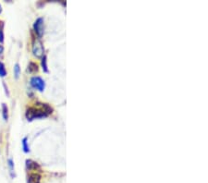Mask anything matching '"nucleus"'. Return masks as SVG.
Instances as JSON below:
<instances>
[{
    "mask_svg": "<svg viewBox=\"0 0 208 183\" xmlns=\"http://www.w3.org/2000/svg\"><path fill=\"white\" fill-rule=\"evenodd\" d=\"M53 113V108L47 103H37L34 106H31L26 110L25 116L29 121H32L34 118L47 117Z\"/></svg>",
    "mask_w": 208,
    "mask_h": 183,
    "instance_id": "f257e3e1",
    "label": "nucleus"
},
{
    "mask_svg": "<svg viewBox=\"0 0 208 183\" xmlns=\"http://www.w3.org/2000/svg\"><path fill=\"white\" fill-rule=\"evenodd\" d=\"M45 47L44 45L41 41V39L39 38H35L33 39L32 42V54L35 57L37 58H42L45 55Z\"/></svg>",
    "mask_w": 208,
    "mask_h": 183,
    "instance_id": "f03ea898",
    "label": "nucleus"
},
{
    "mask_svg": "<svg viewBox=\"0 0 208 183\" xmlns=\"http://www.w3.org/2000/svg\"><path fill=\"white\" fill-rule=\"evenodd\" d=\"M30 83H31L32 88L38 90L39 92H44V90L46 88L45 81L41 77H39V76H33V77H32L31 81H30Z\"/></svg>",
    "mask_w": 208,
    "mask_h": 183,
    "instance_id": "7ed1b4c3",
    "label": "nucleus"
},
{
    "mask_svg": "<svg viewBox=\"0 0 208 183\" xmlns=\"http://www.w3.org/2000/svg\"><path fill=\"white\" fill-rule=\"evenodd\" d=\"M33 31L37 34L38 38L40 39L44 34V19L38 18L33 23Z\"/></svg>",
    "mask_w": 208,
    "mask_h": 183,
    "instance_id": "20e7f679",
    "label": "nucleus"
},
{
    "mask_svg": "<svg viewBox=\"0 0 208 183\" xmlns=\"http://www.w3.org/2000/svg\"><path fill=\"white\" fill-rule=\"evenodd\" d=\"M26 167H27V169L33 170V171H36V170H40V169H41V167L38 165V163L32 161L31 159L26 160Z\"/></svg>",
    "mask_w": 208,
    "mask_h": 183,
    "instance_id": "39448f33",
    "label": "nucleus"
},
{
    "mask_svg": "<svg viewBox=\"0 0 208 183\" xmlns=\"http://www.w3.org/2000/svg\"><path fill=\"white\" fill-rule=\"evenodd\" d=\"M41 182V175L37 172L30 174L28 177V183H40Z\"/></svg>",
    "mask_w": 208,
    "mask_h": 183,
    "instance_id": "423d86ee",
    "label": "nucleus"
},
{
    "mask_svg": "<svg viewBox=\"0 0 208 183\" xmlns=\"http://www.w3.org/2000/svg\"><path fill=\"white\" fill-rule=\"evenodd\" d=\"M21 143H22V149L24 153H29L30 152V147H29V144H28V138L27 137H24L21 141Z\"/></svg>",
    "mask_w": 208,
    "mask_h": 183,
    "instance_id": "0eeeda50",
    "label": "nucleus"
},
{
    "mask_svg": "<svg viewBox=\"0 0 208 183\" xmlns=\"http://www.w3.org/2000/svg\"><path fill=\"white\" fill-rule=\"evenodd\" d=\"M38 65L34 62H30L29 63V66H28V71L30 73H34V72H37L38 71Z\"/></svg>",
    "mask_w": 208,
    "mask_h": 183,
    "instance_id": "6e6552de",
    "label": "nucleus"
},
{
    "mask_svg": "<svg viewBox=\"0 0 208 183\" xmlns=\"http://www.w3.org/2000/svg\"><path fill=\"white\" fill-rule=\"evenodd\" d=\"M2 115L4 120H8V108L6 104H2Z\"/></svg>",
    "mask_w": 208,
    "mask_h": 183,
    "instance_id": "1a4fd4ad",
    "label": "nucleus"
},
{
    "mask_svg": "<svg viewBox=\"0 0 208 183\" xmlns=\"http://www.w3.org/2000/svg\"><path fill=\"white\" fill-rule=\"evenodd\" d=\"M42 67H43V70L45 72H48V66H47V56L45 55L43 57H42Z\"/></svg>",
    "mask_w": 208,
    "mask_h": 183,
    "instance_id": "9d476101",
    "label": "nucleus"
},
{
    "mask_svg": "<svg viewBox=\"0 0 208 183\" xmlns=\"http://www.w3.org/2000/svg\"><path fill=\"white\" fill-rule=\"evenodd\" d=\"M4 22L0 20V43L4 42Z\"/></svg>",
    "mask_w": 208,
    "mask_h": 183,
    "instance_id": "9b49d317",
    "label": "nucleus"
},
{
    "mask_svg": "<svg viewBox=\"0 0 208 183\" xmlns=\"http://www.w3.org/2000/svg\"><path fill=\"white\" fill-rule=\"evenodd\" d=\"M7 75V70H6V67L5 65L0 61V77H5Z\"/></svg>",
    "mask_w": 208,
    "mask_h": 183,
    "instance_id": "f8f14e48",
    "label": "nucleus"
},
{
    "mask_svg": "<svg viewBox=\"0 0 208 183\" xmlns=\"http://www.w3.org/2000/svg\"><path fill=\"white\" fill-rule=\"evenodd\" d=\"M19 72H20V67H19V64H16L14 66V76L16 79H19Z\"/></svg>",
    "mask_w": 208,
    "mask_h": 183,
    "instance_id": "ddd939ff",
    "label": "nucleus"
},
{
    "mask_svg": "<svg viewBox=\"0 0 208 183\" xmlns=\"http://www.w3.org/2000/svg\"><path fill=\"white\" fill-rule=\"evenodd\" d=\"M8 166H9V168H10V172H13V169H14V162L12 159H8Z\"/></svg>",
    "mask_w": 208,
    "mask_h": 183,
    "instance_id": "4468645a",
    "label": "nucleus"
},
{
    "mask_svg": "<svg viewBox=\"0 0 208 183\" xmlns=\"http://www.w3.org/2000/svg\"><path fill=\"white\" fill-rule=\"evenodd\" d=\"M3 53H4V47L3 46H0V57L3 56Z\"/></svg>",
    "mask_w": 208,
    "mask_h": 183,
    "instance_id": "2eb2a0df",
    "label": "nucleus"
},
{
    "mask_svg": "<svg viewBox=\"0 0 208 183\" xmlns=\"http://www.w3.org/2000/svg\"><path fill=\"white\" fill-rule=\"evenodd\" d=\"M2 12V7H1V5H0V13Z\"/></svg>",
    "mask_w": 208,
    "mask_h": 183,
    "instance_id": "dca6fc26",
    "label": "nucleus"
}]
</instances>
